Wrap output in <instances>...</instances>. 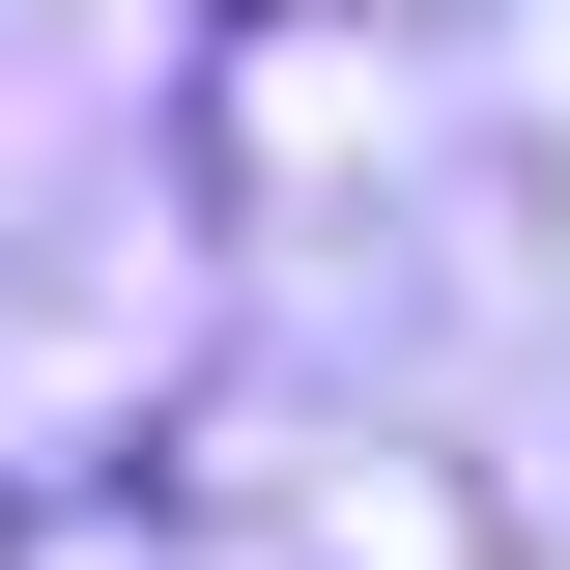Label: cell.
I'll list each match as a JSON object with an SVG mask.
<instances>
[{
    "label": "cell",
    "mask_w": 570,
    "mask_h": 570,
    "mask_svg": "<svg viewBox=\"0 0 570 570\" xmlns=\"http://www.w3.org/2000/svg\"><path fill=\"white\" fill-rule=\"evenodd\" d=\"M343 86H371V0H228V29H200V142L257 171V200H314Z\"/></svg>",
    "instance_id": "6da1fadb"
}]
</instances>
